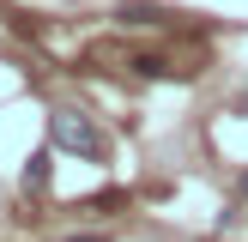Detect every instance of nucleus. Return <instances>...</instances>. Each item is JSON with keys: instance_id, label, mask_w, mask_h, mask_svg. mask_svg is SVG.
<instances>
[{"instance_id": "20e7f679", "label": "nucleus", "mask_w": 248, "mask_h": 242, "mask_svg": "<svg viewBox=\"0 0 248 242\" xmlns=\"http://www.w3.org/2000/svg\"><path fill=\"white\" fill-rule=\"evenodd\" d=\"M67 242H109V236H67Z\"/></svg>"}, {"instance_id": "39448f33", "label": "nucleus", "mask_w": 248, "mask_h": 242, "mask_svg": "<svg viewBox=\"0 0 248 242\" xmlns=\"http://www.w3.org/2000/svg\"><path fill=\"white\" fill-rule=\"evenodd\" d=\"M236 194H248V176H242V182H236Z\"/></svg>"}, {"instance_id": "f257e3e1", "label": "nucleus", "mask_w": 248, "mask_h": 242, "mask_svg": "<svg viewBox=\"0 0 248 242\" xmlns=\"http://www.w3.org/2000/svg\"><path fill=\"white\" fill-rule=\"evenodd\" d=\"M48 133H55L61 151H79V157H103L109 151L103 127H97L91 115H79V109H55V115H48Z\"/></svg>"}, {"instance_id": "f03ea898", "label": "nucleus", "mask_w": 248, "mask_h": 242, "mask_svg": "<svg viewBox=\"0 0 248 242\" xmlns=\"http://www.w3.org/2000/svg\"><path fill=\"white\" fill-rule=\"evenodd\" d=\"M48 176H55V151H36L31 164H24V188L43 194V188H48Z\"/></svg>"}, {"instance_id": "7ed1b4c3", "label": "nucleus", "mask_w": 248, "mask_h": 242, "mask_svg": "<svg viewBox=\"0 0 248 242\" xmlns=\"http://www.w3.org/2000/svg\"><path fill=\"white\" fill-rule=\"evenodd\" d=\"M140 73H145V79H170L176 67H170V60H157V55H145V60H140Z\"/></svg>"}]
</instances>
